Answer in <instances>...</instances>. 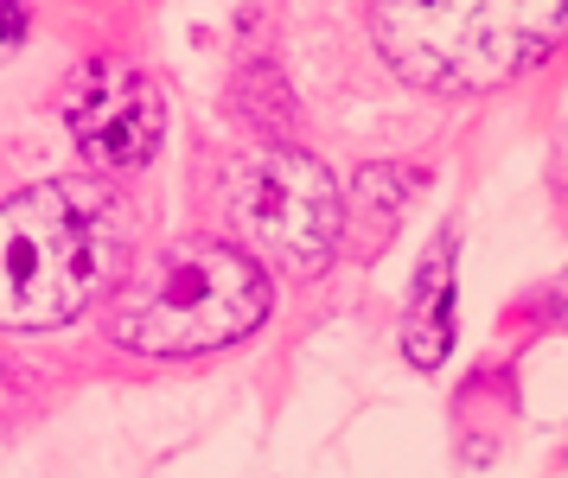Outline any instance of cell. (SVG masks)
<instances>
[{"mask_svg":"<svg viewBox=\"0 0 568 478\" xmlns=\"http://www.w3.org/2000/svg\"><path fill=\"white\" fill-rule=\"evenodd\" d=\"M129 224L97 179H45L0 204V326L52 332L97 301Z\"/></svg>","mask_w":568,"mask_h":478,"instance_id":"1","label":"cell"},{"mask_svg":"<svg viewBox=\"0 0 568 478\" xmlns=\"http://www.w3.org/2000/svg\"><path fill=\"white\" fill-rule=\"evenodd\" d=\"M268 275L250 250L217 236H180L122 281L109 306V338L141 357H199L224 352L268 319Z\"/></svg>","mask_w":568,"mask_h":478,"instance_id":"2","label":"cell"},{"mask_svg":"<svg viewBox=\"0 0 568 478\" xmlns=\"http://www.w3.org/2000/svg\"><path fill=\"white\" fill-rule=\"evenodd\" d=\"M371 32L409 83L466 96L549 58L568 32V0H371Z\"/></svg>","mask_w":568,"mask_h":478,"instance_id":"3","label":"cell"},{"mask_svg":"<svg viewBox=\"0 0 568 478\" xmlns=\"http://www.w3.org/2000/svg\"><path fill=\"white\" fill-rule=\"evenodd\" d=\"M224 204L250 255L282 275H320L345 236V204H338L333 173L294 148H262L236 160L224 179Z\"/></svg>","mask_w":568,"mask_h":478,"instance_id":"4","label":"cell"},{"mask_svg":"<svg viewBox=\"0 0 568 478\" xmlns=\"http://www.w3.org/2000/svg\"><path fill=\"white\" fill-rule=\"evenodd\" d=\"M64 122L90 166L141 173L166 141V96L154 90V77L122 58H90L64 83Z\"/></svg>","mask_w":568,"mask_h":478,"instance_id":"5","label":"cell"},{"mask_svg":"<svg viewBox=\"0 0 568 478\" xmlns=\"http://www.w3.org/2000/svg\"><path fill=\"white\" fill-rule=\"evenodd\" d=\"M454 345V236H440L409 294V326H403V352L415 370H440V357Z\"/></svg>","mask_w":568,"mask_h":478,"instance_id":"6","label":"cell"},{"mask_svg":"<svg viewBox=\"0 0 568 478\" xmlns=\"http://www.w3.org/2000/svg\"><path fill=\"white\" fill-rule=\"evenodd\" d=\"M415 185H422V173H409V166H364L358 173V255H377L389 243V230H396V217H403V199H409Z\"/></svg>","mask_w":568,"mask_h":478,"instance_id":"7","label":"cell"},{"mask_svg":"<svg viewBox=\"0 0 568 478\" xmlns=\"http://www.w3.org/2000/svg\"><path fill=\"white\" fill-rule=\"evenodd\" d=\"M27 32V0H0V45H13Z\"/></svg>","mask_w":568,"mask_h":478,"instance_id":"8","label":"cell"}]
</instances>
